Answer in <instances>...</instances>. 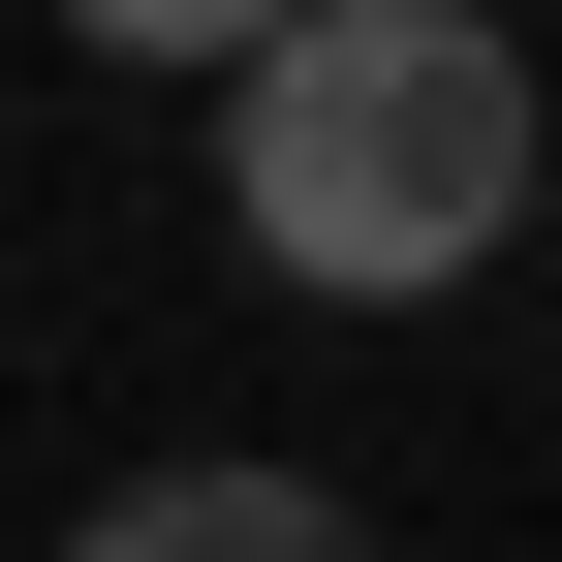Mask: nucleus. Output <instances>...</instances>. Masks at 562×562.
Here are the masks:
<instances>
[{
  "label": "nucleus",
  "mask_w": 562,
  "mask_h": 562,
  "mask_svg": "<svg viewBox=\"0 0 562 562\" xmlns=\"http://www.w3.org/2000/svg\"><path fill=\"white\" fill-rule=\"evenodd\" d=\"M250 250L313 281V313H438L469 250L531 220V63H501V0H313V32L250 63Z\"/></svg>",
  "instance_id": "nucleus-1"
},
{
  "label": "nucleus",
  "mask_w": 562,
  "mask_h": 562,
  "mask_svg": "<svg viewBox=\"0 0 562 562\" xmlns=\"http://www.w3.org/2000/svg\"><path fill=\"white\" fill-rule=\"evenodd\" d=\"M63 562H344V501L313 469H157V501H94Z\"/></svg>",
  "instance_id": "nucleus-2"
},
{
  "label": "nucleus",
  "mask_w": 562,
  "mask_h": 562,
  "mask_svg": "<svg viewBox=\"0 0 562 562\" xmlns=\"http://www.w3.org/2000/svg\"><path fill=\"white\" fill-rule=\"evenodd\" d=\"M63 32H94V63H220V94H250V63L313 32V0H63Z\"/></svg>",
  "instance_id": "nucleus-3"
},
{
  "label": "nucleus",
  "mask_w": 562,
  "mask_h": 562,
  "mask_svg": "<svg viewBox=\"0 0 562 562\" xmlns=\"http://www.w3.org/2000/svg\"><path fill=\"white\" fill-rule=\"evenodd\" d=\"M501 32H531V0H501Z\"/></svg>",
  "instance_id": "nucleus-4"
}]
</instances>
